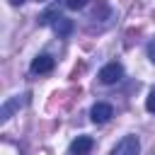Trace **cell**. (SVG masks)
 Wrapping results in <instances>:
<instances>
[{
	"mask_svg": "<svg viewBox=\"0 0 155 155\" xmlns=\"http://www.w3.org/2000/svg\"><path fill=\"white\" fill-rule=\"evenodd\" d=\"M24 102H27V94H15V97H10V99H7V102L0 107V121L5 124V121L12 116V111H17V109H19Z\"/></svg>",
	"mask_w": 155,
	"mask_h": 155,
	"instance_id": "cell-3",
	"label": "cell"
},
{
	"mask_svg": "<svg viewBox=\"0 0 155 155\" xmlns=\"http://www.w3.org/2000/svg\"><path fill=\"white\" fill-rule=\"evenodd\" d=\"M138 153H140V143L136 136H124L111 150V155H138Z\"/></svg>",
	"mask_w": 155,
	"mask_h": 155,
	"instance_id": "cell-1",
	"label": "cell"
},
{
	"mask_svg": "<svg viewBox=\"0 0 155 155\" xmlns=\"http://www.w3.org/2000/svg\"><path fill=\"white\" fill-rule=\"evenodd\" d=\"M65 5H68L70 10H82V7L87 5V0H65Z\"/></svg>",
	"mask_w": 155,
	"mask_h": 155,
	"instance_id": "cell-8",
	"label": "cell"
},
{
	"mask_svg": "<svg viewBox=\"0 0 155 155\" xmlns=\"http://www.w3.org/2000/svg\"><path fill=\"white\" fill-rule=\"evenodd\" d=\"M39 2H41V0H39Z\"/></svg>",
	"mask_w": 155,
	"mask_h": 155,
	"instance_id": "cell-12",
	"label": "cell"
},
{
	"mask_svg": "<svg viewBox=\"0 0 155 155\" xmlns=\"http://www.w3.org/2000/svg\"><path fill=\"white\" fill-rule=\"evenodd\" d=\"M124 78V68H121V63H107L102 70H99V82H104V85H114V82H119Z\"/></svg>",
	"mask_w": 155,
	"mask_h": 155,
	"instance_id": "cell-2",
	"label": "cell"
},
{
	"mask_svg": "<svg viewBox=\"0 0 155 155\" xmlns=\"http://www.w3.org/2000/svg\"><path fill=\"white\" fill-rule=\"evenodd\" d=\"M148 58H150V61L155 63V39H153V41L148 44Z\"/></svg>",
	"mask_w": 155,
	"mask_h": 155,
	"instance_id": "cell-10",
	"label": "cell"
},
{
	"mask_svg": "<svg viewBox=\"0 0 155 155\" xmlns=\"http://www.w3.org/2000/svg\"><path fill=\"white\" fill-rule=\"evenodd\" d=\"M94 140L90 136H78L73 143H70V155H90Z\"/></svg>",
	"mask_w": 155,
	"mask_h": 155,
	"instance_id": "cell-6",
	"label": "cell"
},
{
	"mask_svg": "<svg viewBox=\"0 0 155 155\" xmlns=\"http://www.w3.org/2000/svg\"><path fill=\"white\" fill-rule=\"evenodd\" d=\"M53 65H56V61L48 56V53H41V56H36L34 61H31V73H36V75H44V73H51L53 70Z\"/></svg>",
	"mask_w": 155,
	"mask_h": 155,
	"instance_id": "cell-5",
	"label": "cell"
},
{
	"mask_svg": "<svg viewBox=\"0 0 155 155\" xmlns=\"http://www.w3.org/2000/svg\"><path fill=\"white\" fill-rule=\"evenodd\" d=\"M10 2H12V5H22L24 0H10Z\"/></svg>",
	"mask_w": 155,
	"mask_h": 155,
	"instance_id": "cell-11",
	"label": "cell"
},
{
	"mask_svg": "<svg viewBox=\"0 0 155 155\" xmlns=\"http://www.w3.org/2000/svg\"><path fill=\"white\" fill-rule=\"evenodd\" d=\"M145 109H148L150 114H155V90L148 94V99H145Z\"/></svg>",
	"mask_w": 155,
	"mask_h": 155,
	"instance_id": "cell-9",
	"label": "cell"
},
{
	"mask_svg": "<svg viewBox=\"0 0 155 155\" xmlns=\"http://www.w3.org/2000/svg\"><path fill=\"white\" fill-rule=\"evenodd\" d=\"M53 31H56V34H61V36H68V34L73 31V22H70L68 17L56 15V19H53Z\"/></svg>",
	"mask_w": 155,
	"mask_h": 155,
	"instance_id": "cell-7",
	"label": "cell"
},
{
	"mask_svg": "<svg viewBox=\"0 0 155 155\" xmlns=\"http://www.w3.org/2000/svg\"><path fill=\"white\" fill-rule=\"evenodd\" d=\"M90 116H92L94 124H107V121L114 116V109H111V104H107V102H97V104L92 107Z\"/></svg>",
	"mask_w": 155,
	"mask_h": 155,
	"instance_id": "cell-4",
	"label": "cell"
}]
</instances>
